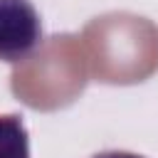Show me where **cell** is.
I'll return each instance as SVG.
<instances>
[{"label": "cell", "mask_w": 158, "mask_h": 158, "mask_svg": "<svg viewBox=\"0 0 158 158\" xmlns=\"http://www.w3.org/2000/svg\"><path fill=\"white\" fill-rule=\"evenodd\" d=\"M42 44V20L30 0H0V59L17 64Z\"/></svg>", "instance_id": "6da1fadb"}, {"label": "cell", "mask_w": 158, "mask_h": 158, "mask_svg": "<svg viewBox=\"0 0 158 158\" xmlns=\"http://www.w3.org/2000/svg\"><path fill=\"white\" fill-rule=\"evenodd\" d=\"M0 158H30V133L20 114H0Z\"/></svg>", "instance_id": "7a4b0ae2"}, {"label": "cell", "mask_w": 158, "mask_h": 158, "mask_svg": "<svg viewBox=\"0 0 158 158\" xmlns=\"http://www.w3.org/2000/svg\"><path fill=\"white\" fill-rule=\"evenodd\" d=\"M91 158H143V156L131 151H101V153H94Z\"/></svg>", "instance_id": "3957f363"}]
</instances>
